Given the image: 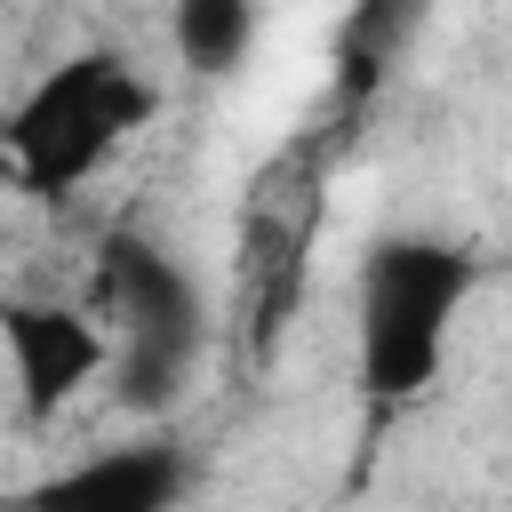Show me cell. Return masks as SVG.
I'll use <instances>...</instances> for the list:
<instances>
[{
  "instance_id": "6da1fadb",
  "label": "cell",
  "mask_w": 512,
  "mask_h": 512,
  "mask_svg": "<svg viewBox=\"0 0 512 512\" xmlns=\"http://www.w3.org/2000/svg\"><path fill=\"white\" fill-rule=\"evenodd\" d=\"M480 264L440 232H384L360 256V392L416 400L440 376L448 320L464 312Z\"/></svg>"
},
{
  "instance_id": "7a4b0ae2",
  "label": "cell",
  "mask_w": 512,
  "mask_h": 512,
  "mask_svg": "<svg viewBox=\"0 0 512 512\" xmlns=\"http://www.w3.org/2000/svg\"><path fill=\"white\" fill-rule=\"evenodd\" d=\"M144 120H152V88L112 48H88V56L56 64V72H40L16 96V112L0 128V152H8V168H16L24 192H72Z\"/></svg>"
},
{
  "instance_id": "3957f363",
  "label": "cell",
  "mask_w": 512,
  "mask_h": 512,
  "mask_svg": "<svg viewBox=\"0 0 512 512\" xmlns=\"http://www.w3.org/2000/svg\"><path fill=\"white\" fill-rule=\"evenodd\" d=\"M96 280H104V304L120 320V352H112L120 400L128 408H168L192 384L200 344H208V320H200V296H192L184 264L144 232H112L104 256H96Z\"/></svg>"
},
{
  "instance_id": "277c9868",
  "label": "cell",
  "mask_w": 512,
  "mask_h": 512,
  "mask_svg": "<svg viewBox=\"0 0 512 512\" xmlns=\"http://www.w3.org/2000/svg\"><path fill=\"white\" fill-rule=\"evenodd\" d=\"M184 448L176 440H128V448H96L64 472H48L40 488L16 496V512H176L184 496Z\"/></svg>"
},
{
  "instance_id": "5b68a950",
  "label": "cell",
  "mask_w": 512,
  "mask_h": 512,
  "mask_svg": "<svg viewBox=\"0 0 512 512\" xmlns=\"http://www.w3.org/2000/svg\"><path fill=\"white\" fill-rule=\"evenodd\" d=\"M0 336H8L16 400H24L32 424L56 416V408L112 360V344H104L96 320H80V312H64V304H32V296H8V304H0Z\"/></svg>"
},
{
  "instance_id": "8992f818",
  "label": "cell",
  "mask_w": 512,
  "mask_h": 512,
  "mask_svg": "<svg viewBox=\"0 0 512 512\" xmlns=\"http://www.w3.org/2000/svg\"><path fill=\"white\" fill-rule=\"evenodd\" d=\"M168 32H176V56L192 72H232L256 40V8L248 0H184L168 16Z\"/></svg>"
}]
</instances>
